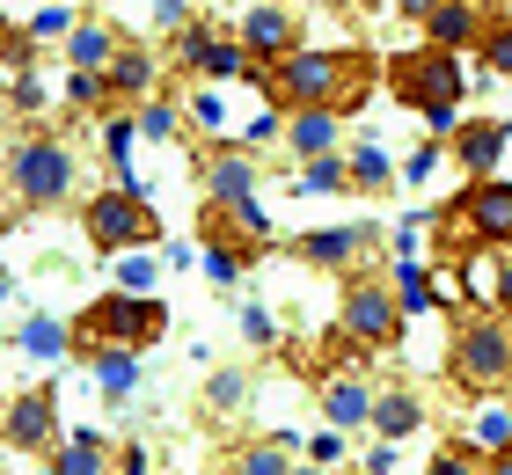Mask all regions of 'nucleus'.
<instances>
[{
	"label": "nucleus",
	"mask_w": 512,
	"mask_h": 475,
	"mask_svg": "<svg viewBox=\"0 0 512 475\" xmlns=\"http://www.w3.org/2000/svg\"><path fill=\"white\" fill-rule=\"evenodd\" d=\"M96 380L110 395H132V380H139V359L132 351H96Z\"/></svg>",
	"instance_id": "c85d7f7f"
},
{
	"label": "nucleus",
	"mask_w": 512,
	"mask_h": 475,
	"mask_svg": "<svg viewBox=\"0 0 512 475\" xmlns=\"http://www.w3.org/2000/svg\"><path fill=\"white\" fill-rule=\"evenodd\" d=\"M81 227H88V242L103 256H132L139 242H161L147 198H132V190H96V198L81 205Z\"/></svg>",
	"instance_id": "423d86ee"
},
{
	"label": "nucleus",
	"mask_w": 512,
	"mask_h": 475,
	"mask_svg": "<svg viewBox=\"0 0 512 475\" xmlns=\"http://www.w3.org/2000/svg\"><path fill=\"white\" fill-rule=\"evenodd\" d=\"M395 8H403V15H417V22H425V15L439 8V0H395Z\"/></svg>",
	"instance_id": "8fccbe9b"
},
{
	"label": "nucleus",
	"mask_w": 512,
	"mask_h": 475,
	"mask_svg": "<svg viewBox=\"0 0 512 475\" xmlns=\"http://www.w3.org/2000/svg\"><path fill=\"white\" fill-rule=\"evenodd\" d=\"M322 410H330V432H337V424H366L374 395H366L359 380H330V388H322Z\"/></svg>",
	"instance_id": "5701e85b"
},
{
	"label": "nucleus",
	"mask_w": 512,
	"mask_h": 475,
	"mask_svg": "<svg viewBox=\"0 0 512 475\" xmlns=\"http://www.w3.org/2000/svg\"><path fill=\"white\" fill-rule=\"evenodd\" d=\"M154 22L161 30H183V0H154Z\"/></svg>",
	"instance_id": "a18cd8bd"
},
{
	"label": "nucleus",
	"mask_w": 512,
	"mask_h": 475,
	"mask_svg": "<svg viewBox=\"0 0 512 475\" xmlns=\"http://www.w3.org/2000/svg\"><path fill=\"white\" fill-rule=\"evenodd\" d=\"M476 249H512V183H469L461 205L439 212V256H476Z\"/></svg>",
	"instance_id": "7ed1b4c3"
},
{
	"label": "nucleus",
	"mask_w": 512,
	"mask_h": 475,
	"mask_svg": "<svg viewBox=\"0 0 512 475\" xmlns=\"http://www.w3.org/2000/svg\"><path fill=\"white\" fill-rule=\"evenodd\" d=\"M66 59H74V74H103V66L118 59V37H110L103 22H81V30H66Z\"/></svg>",
	"instance_id": "a211bd4d"
},
{
	"label": "nucleus",
	"mask_w": 512,
	"mask_h": 475,
	"mask_svg": "<svg viewBox=\"0 0 512 475\" xmlns=\"http://www.w3.org/2000/svg\"><path fill=\"white\" fill-rule=\"evenodd\" d=\"M103 81L118 88V95H147V88H154V59L139 52V44H125V52L103 66Z\"/></svg>",
	"instance_id": "412c9836"
},
{
	"label": "nucleus",
	"mask_w": 512,
	"mask_h": 475,
	"mask_svg": "<svg viewBox=\"0 0 512 475\" xmlns=\"http://www.w3.org/2000/svg\"><path fill=\"white\" fill-rule=\"evenodd\" d=\"M505 139H512L505 117H469V125H454V161H461L476 183H491L498 161H505Z\"/></svg>",
	"instance_id": "f8f14e48"
},
{
	"label": "nucleus",
	"mask_w": 512,
	"mask_h": 475,
	"mask_svg": "<svg viewBox=\"0 0 512 475\" xmlns=\"http://www.w3.org/2000/svg\"><path fill=\"white\" fill-rule=\"evenodd\" d=\"M191 117H198L205 132H220V125H227V103H220V88H198V95H191Z\"/></svg>",
	"instance_id": "f704fd0d"
},
{
	"label": "nucleus",
	"mask_w": 512,
	"mask_h": 475,
	"mask_svg": "<svg viewBox=\"0 0 512 475\" xmlns=\"http://www.w3.org/2000/svg\"><path fill=\"white\" fill-rule=\"evenodd\" d=\"M483 475H512V446L505 454H483Z\"/></svg>",
	"instance_id": "09e8293b"
},
{
	"label": "nucleus",
	"mask_w": 512,
	"mask_h": 475,
	"mask_svg": "<svg viewBox=\"0 0 512 475\" xmlns=\"http://www.w3.org/2000/svg\"><path fill=\"white\" fill-rule=\"evenodd\" d=\"M0 439H8V446H52V439H59V395H52V388L15 395L8 417H0Z\"/></svg>",
	"instance_id": "9b49d317"
},
{
	"label": "nucleus",
	"mask_w": 512,
	"mask_h": 475,
	"mask_svg": "<svg viewBox=\"0 0 512 475\" xmlns=\"http://www.w3.org/2000/svg\"><path fill=\"white\" fill-rule=\"evenodd\" d=\"M344 337L366 344V351L403 344V307L388 300V285H352V293H344Z\"/></svg>",
	"instance_id": "1a4fd4ad"
},
{
	"label": "nucleus",
	"mask_w": 512,
	"mask_h": 475,
	"mask_svg": "<svg viewBox=\"0 0 512 475\" xmlns=\"http://www.w3.org/2000/svg\"><path fill=\"white\" fill-rule=\"evenodd\" d=\"M205 183H213V198H205V205H242V198H256V169H249V161L242 154H213V176H205Z\"/></svg>",
	"instance_id": "6ab92c4d"
},
{
	"label": "nucleus",
	"mask_w": 512,
	"mask_h": 475,
	"mask_svg": "<svg viewBox=\"0 0 512 475\" xmlns=\"http://www.w3.org/2000/svg\"><path fill=\"white\" fill-rule=\"evenodd\" d=\"M242 337L249 344H278V315L271 307H242Z\"/></svg>",
	"instance_id": "c9c22d12"
},
{
	"label": "nucleus",
	"mask_w": 512,
	"mask_h": 475,
	"mask_svg": "<svg viewBox=\"0 0 512 475\" xmlns=\"http://www.w3.org/2000/svg\"><path fill=\"white\" fill-rule=\"evenodd\" d=\"M22 351H30V359H59V351H66V329H59L52 315H30V322H22Z\"/></svg>",
	"instance_id": "bb28decb"
},
{
	"label": "nucleus",
	"mask_w": 512,
	"mask_h": 475,
	"mask_svg": "<svg viewBox=\"0 0 512 475\" xmlns=\"http://www.w3.org/2000/svg\"><path fill=\"white\" fill-rule=\"evenodd\" d=\"M286 475H322V468H286Z\"/></svg>",
	"instance_id": "864d4df0"
},
{
	"label": "nucleus",
	"mask_w": 512,
	"mask_h": 475,
	"mask_svg": "<svg viewBox=\"0 0 512 475\" xmlns=\"http://www.w3.org/2000/svg\"><path fill=\"white\" fill-rule=\"evenodd\" d=\"M0 125H8V103H0Z\"/></svg>",
	"instance_id": "5fc2aeb1"
},
{
	"label": "nucleus",
	"mask_w": 512,
	"mask_h": 475,
	"mask_svg": "<svg viewBox=\"0 0 512 475\" xmlns=\"http://www.w3.org/2000/svg\"><path fill=\"white\" fill-rule=\"evenodd\" d=\"M198 264H205V278H213V285H235V278H242V256H227V249H205Z\"/></svg>",
	"instance_id": "4c0bfd02"
},
{
	"label": "nucleus",
	"mask_w": 512,
	"mask_h": 475,
	"mask_svg": "<svg viewBox=\"0 0 512 475\" xmlns=\"http://www.w3.org/2000/svg\"><path fill=\"white\" fill-rule=\"evenodd\" d=\"M432 169H439V154L425 147V154H410V169H403V176H410V183H432Z\"/></svg>",
	"instance_id": "c03bdc74"
},
{
	"label": "nucleus",
	"mask_w": 512,
	"mask_h": 475,
	"mask_svg": "<svg viewBox=\"0 0 512 475\" xmlns=\"http://www.w3.org/2000/svg\"><path fill=\"white\" fill-rule=\"evenodd\" d=\"M447 373L469 395H498L512 380V322L505 315H469V322H461V337H454Z\"/></svg>",
	"instance_id": "39448f33"
},
{
	"label": "nucleus",
	"mask_w": 512,
	"mask_h": 475,
	"mask_svg": "<svg viewBox=\"0 0 512 475\" xmlns=\"http://www.w3.org/2000/svg\"><path fill=\"white\" fill-rule=\"evenodd\" d=\"M293 37H300V30H293V15L264 0V8H249V22H242V37H235V44H242L256 66H264V59H286V52H293Z\"/></svg>",
	"instance_id": "4468645a"
},
{
	"label": "nucleus",
	"mask_w": 512,
	"mask_h": 475,
	"mask_svg": "<svg viewBox=\"0 0 512 475\" xmlns=\"http://www.w3.org/2000/svg\"><path fill=\"white\" fill-rule=\"evenodd\" d=\"M235 468H242V475H286V454H278V446H249Z\"/></svg>",
	"instance_id": "e433bc0d"
},
{
	"label": "nucleus",
	"mask_w": 512,
	"mask_h": 475,
	"mask_svg": "<svg viewBox=\"0 0 512 475\" xmlns=\"http://www.w3.org/2000/svg\"><path fill=\"white\" fill-rule=\"evenodd\" d=\"M132 132H147V139H169V132H176V103H147V110L132 117Z\"/></svg>",
	"instance_id": "72a5a7b5"
},
{
	"label": "nucleus",
	"mask_w": 512,
	"mask_h": 475,
	"mask_svg": "<svg viewBox=\"0 0 512 475\" xmlns=\"http://www.w3.org/2000/svg\"><path fill=\"white\" fill-rule=\"evenodd\" d=\"M366 475H395V446H381V454L366 461Z\"/></svg>",
	"instance_id": "de8ad7c7"
},
{
	"label": "nucleus",
	"mask_w": 512,
	"mask_h": 475,
	"mask_svg": "<svg viewBox=\"0 0 512 475\" xmlns=\"http://www.w3.org/2000/svg\"><path fill=\"white\" fill-rule=\"evenodd\" d=\"M483 315L512 322V249H483Z\"/></svg>",
	"instance_id": "aec40b11"
},
{
	"label": "nucleus",
	"mask_w": 512,
	"mask_h": 475,
	"mask_svg": "<svg viewBox=\"0 0 512 475\" xmlns=\"http://www.w3.org/2000/svg\"><path fill=\"white\" fill-rule=\"evenodd\" d=\"M0 52H8V59H22V37H15V30H0Z\"/></svg>",
	"instance_id": "3c124183"
},
{
	"label": "nucleus",
	"mask_w": 512,
	"mask_h": 475,
	"mask_svg": "<svg viewBox=\"0 0 512 475\" xmlns=\"http://www.w3.org/2000/svg\"><path fill=\"white\" fill-rule=\"evenodd\" d=\"M176 52H183V66L205 74V81H249V74H256V59L242 52V44L220 37V30H205V22H191V30L176 37Z\"/></svg>",
	"instance_id": "9d476101"
},
{
	"label": "nucleus",
	"mask_w": 512,
	"mask_h": 475,
	"mask_svg": "<svg viewBox=\"0 0 512 475\" xmlns=\"http://www.w3.org/2000/svg\"><path fill=\"white\" fill-rule=\"evenodd\" d=\"M483 15L476 0H439V8L425 15V37H432V52H461V44H476L483 37Z\"/></svg>",
	"instance_id": "2eb2a0df"
},
{
	"label": "nucleus",
	"mask_w": 512,
	"mask_h": 475,
	"mask_svg": "<svg viewBox=\"0 0 512 475\" xmlns=\"http://www.w3.org/2000/svg\"><path fill=\"white\" fill-rule=\"evenodd\" d=\"M118 475H147V446H125V454H118Z\"/></svg>",
	"instance_id": "49530a36"
},
{
	"label": "nucleus",
	"mask_w": 512,
	"mask_h": 475,
	"mask_svg": "<svg viewBox=\"0 0 512 475\" xmlns=\"http://www.w3.org/2000/svg\"><path fill=\"white\" fill-rule=\"evenodd\" d=\"M366 424H381V439L395 446V439H410L417 424H425V402H417L410 388H388V395H374V410H366Z\"/></svg>",
	"instance_id": "dca6fc26"
},
{
	"label": "nucleus",
	"mask_w": 512,
	"mask_h": 475,
	"mask_svg": "<svg viewBox=\"0 0 512 475\" xmlns=\"http://www.w3.org/2000/svg\"><path fill=\"white\" fill-rule=\"evenodd\" d=\"M337 132H344V125H337L330 110H300L293 125H286V139H293V154H300V161H322V154H337Z\"/></svg>",
	"instance_id": "f3484780"
},
{
	"label": "nucleus",
	"mask_w": 512,
	"mask_h": 475,
	"mask_svg": "<svg viewBox=\"0 0 512 475\" xmlns=\"http://www.w3.org/2000/svg\"><path fill=\"white\" fill-rule=\"evenodd\" d=\"M366 249H374V227H315V234H300V256H308L315 271H352Z\"/></svg>",
	"instance_id": "ddd939ff"
},
{
	"label": "nucleus",
	"mask_w": 512,
	"mask_h": 475,
	"mask_svg": "<svg viewBox=\"0 0 512 475\" xmlns=\"http://www.w3.org/2000/svg\"><path fill=\"white\" fill-rule=\"evenodd\" d=\"M469 446H476V454H505V446H512V410H483Z\"/></svg>",
	"instance_id": "c756f323"
},
{
	"label": "nucleus",
	"mask_w": 512,
	"mask_h": 475,
	"mask_svg": "<svg viewBox=\"0 0 512 475\" xmlns=\"http://www.w3.org/2000/svg\"><path fill=\"white\" fill-rule=\"evenodd\" d=\"M8 293H15V278H8V271H0V300H8Z\"/></svg>",
	"instance_id": "603ef678"
},
{
	"label": "nucleus",
	"mask_w": 512,
	"mask_h": 475,
	"mask_svg": "<svg viewBox=\"0 0 512 475\" xmlns=\"http://www.w3.org/2000/svg\"><path fill=\"white\" fill-rule=\"evenodd\" d=\"M344 183H352V190H381V183H388V154L374 147V139L344 154Z\"/></svg>",
	"instance_id": "393cba45"
},
{
	"label": "nucleus",
	"mask_w": 512,
	"mask_h": 475,
	"mask_svg": "<svg viewBox=\"0 0 512 475\" xmlns=\"http://www.w3.org/2000/svg\"><path fill=\"white\" fill-rule=\"evenodd\" d=\"M0 227H8V212H0Z\"/></svg>",
	"instance_id": "6e6d98bb"
},
{
	"label": "nucleus",
	"mask_w": 512,
	"mask_h": 475,
	"mask_svg": "<svg viewBox=\"0 0 512 475\" xmlns=\"http://www.w3.org/2000/svg\"><path fill=\"white\" fill-rule=\"evenodd\" d=\"M395 307H403V315H432V307H439V285L417 271V264H403V271H395Z\"/></svg>",
	"instance_id": "b1692460"
},
{
	"label": "nucleus",
	"mask_w": 512,
	"mask_h": 475,
	"mask_svg": "<svg viewBox=\"0 0 512 475\" xmlns=\"http://www.w3.org/2000/svg\"><path fill=\"white\" fill-rule=\"evenodd\" d=\"M147 285H154V256H125V293H147Z\"/></svg>",
	"instance_id": "79ce46f5"
},
{
	"label": "nucleus",
	"mask_w": 512,
	"mask_h": 475,
	"mask_svg": "<svg viewBox=\"0 0 512 475\" xmlns=\"http://www.w3.org/2000/svg\"><path fill=\"white\" fill-rule=\"evenodd\" d=\"M8 110H44V81H37V74H22V81L8 88Z\"/></svg>",
	"instance_id": "58836bf2"
},
{
	"label": "nucleus",
	"mask_w": 512,
	"mask_h": 475,
	"mask_svg": "<svg viewBox=\"0 0 512 475\" xmlns=\"http://www.w3.org/2000/svg\"><path fill=\"white\" fill-rule=\"evenodd\" d=\"M15 190L22 205H59L66 190H74V147H66L59 132H37L15 147Z\"/></svg>",
	"instance_id": "0eeeda50"
},
{
	"label": "nucleus",
	"mask_w": 512,
	"mask_h": 475,
	"mask_svg": "<svg viewBox=\"0 0 512 475\" xmlns=\"http://www.w3.org/2000/svg\"><path fill=\"white\" fill-rule=\"evenodd\" d=\"M308 461H315V468H337V461H344V439H337V432H315V439H308Z\"/></svg>",
	"instance_id": "ea45409f"
},
{
	"label": "nucleus",
	"mask_w": 512,
	"mask_h": 475,
	"mask_svg": "<svg viewBox=\"0 0 512 475\" xmlns=\"http://www.w3.org/2000/svg\"><path fill=\"white\" fill-rule=\"evenodd\" d=\"M278 132H286V117H278L271 103H264V117H249V147H271Z\"/></svg>",
	"instance_id": "a19ab883"
},
{
	"label": "nucleus",
	"mask_w": 512,
	"mask_h": 475,
	"mask_svg": "<svg viewBox=\"0 0 512 475\" xmlns=\"http://www.w3.org/2000/svg\"><path fill=\"white\" fill-rule=\"evenodd\" d=\"M198 234H205V249H227V256H264V242H271V220H264V205L256 198H242V205H205L198 212Z\"/></svg>",
	"instance_id": "6e6552de"
},
{
	"label": "nucleus",
	"mask_w": 512,
	"mask_h": 475,
	"mask_svg": "<svg viewBox=\"0 0 512 475\" xmlns=\"http://www.w3.org/2000/svg\"><path fill=\"white\" fill-rule=\"evenodd\" d=\"M205 395H213V410H242V402H249V373H213Z\"/></svg>",
	"instance_id": "7c9ffc66"
},
{
	"label": "nucleus",
	"mask_w": 512,
	"mask_h": 475,
	"mask_svg": "<svg viewBox=\"0 0 512 475\" xmlns=\"http://www.w3.org/2000/svg\"><path fill=\"white\" fill-rule=\"evenodd\" d=\"M30 30H37V37H66V30H74V15H66V8H37Z\"/></svg>",
	"instance_id": "37998d69"
},
{
	"label": "nucleus",
	"mask_w": 512,
	"mask_h": 475,
	"mask_svg": "<svg viewBox=\"0 0 512 475\" xmlns=\"http://www.w3.org/2000/svg\"><path fill=\"white\" fill-rule=\"evenodd\" d=\"M66 103H74V110L96 103V110H103V103H110V81H103V74H74V81H66Z\"/></svg>",
	"instance_id": "2f4dec72"
},
{
	"label": "nucleus",
	"mask_w": 512,
	"mask_h": 475,
	"mask_svg": "<svg viewBox=\"0 0 512 475\" xmlns=\"http://www.w3.org/2000/svg\"><path fill=\"white\" fill-rule=\"evenodd\" d=\"M505 15H512V0H505Z\"/></svg>",
	"instance_id": "4d7b16f0"
},
{
	"label": "nucleus",
	"mask_w": 512,
	"mask_h": 475,
	"mask_svg": "<svg viewBox=\"0 0 512 475\" xmlns=\"http://www.w3.org/2000/svg\"><path fill=\"white\" fill-rule=\"evenodd\" d=\"M461 88H469V74H461V59L454 52H403V59H388V95L395 103H410L417 117L432 125V139H454V125H461Z\"/></svg>",
	"instance_id": "f03ea898"
},
{
	"label": "nucleus",
	"mask_w": 512,
	"mask_h": 475,
	"mask_svg": "<svg viewBox=\"0 0 512 475\" xmlns=\"http://www.w3.org/2000/svg\"><path fill=\"white\" fill-rule=\"evenodd\" d=\"M249 88L264 95V103H293V110H330V117H352L366 95H374V59L366 52H293L271 59V74L256 66Z\"/></svg>",
	"instance_id": "f257e3e1"
},
{
	"label": "nucleus",
	"mask_w": 512,
	"mask_h": 475,
	"mask_svg": "<svg viewBox=\"0 0 512 475\" xmlns=\"http://www.w3.org/2000/svg\"><path fill=\"white\" fill-rule=\"evenodd\" d=\"M476 52H483V66H491V74H505V81H512V22H483Z\"/></svg>",
	"instance_id": "cd10ccee"
},
{
	"label": "nucleus",
	"mask_w": 512,
	"mask_h": 475,
	"mask_svg": "<svg viewBox=\"0 0 512 475\" xmlns=\"http://www.w3.org/2000/svg\"><path fill=\"white\" fill-rule=\"evenodd\" d=\"M161 329H169V307L161 300H139V293H103V300H88L81 315H74V337L81 351H139V344H154Z\"/></svg>",
	"instance_id": "20e7f679"
},
{
	"label": "nucleus",
	"mask_w": 512,
	"mask_h": 475,
	"mask_svg": "<svg viewBox=\"0 0 512 475\" xmlns=\"http://www.w3.org/2000/svg\"><path fill=\"white\" fill-rule=\"evenodd\" d=\"M432 475H483V461H476V446H439Z\"/></svg>",
	"instance_id": "473e14b6"
},
{
	"label": "nucleus",
	"mask_w": 512,
	"mask_h": 475,
	"mask_svg": "<svg viewBox=\"0 0 512 475\" xmlns=\"http://www.w3.org/2000/svg\"><path fill=\"white\" fill-rule=\"evenodd\" d=\"M103 468H110V446L96 432H74V439H66V454L52 461V475H103Z\"/></svg>",
	"instance_id": "4be33fe9"
},
{
	"label": "nucleus",
	"mask_w": 512,
	"mask_h": 475,
	"mask_svg": "<svg viewBox=\"0 0 512 475\" xmlns=\"http://www.w3.org/2000/svg\"><path fill=\"white\" fill-rule=\"evenodd\" d=\"M293 190H300V198H322V190H352V183H344V154H322V161H308Z\"/></svg>",
	"instance_id": "a878e982"
}]
</instances>
